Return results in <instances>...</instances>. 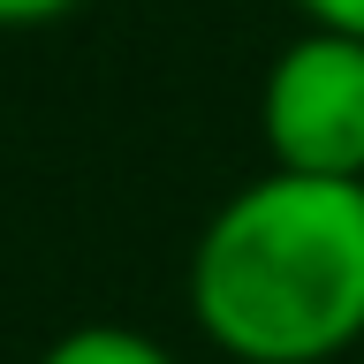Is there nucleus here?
Here are the masks:
<instances>
[{"mask_svg": "<svg viewBox=\"0 0 364 364\" xmlns=\"http://www.w3.org/2000/svg\"><path fill=\"white\" fill-rule=\"evenodd\" d=\"M84 0H0V31H46V23L76 16Z\"/></svg>", "mask_w": 364, "mask_h": 364, "instance_id": "obj_4", "label": "nucleus"}, {"mask_svg": "<svg viewBox=\"0 0 364 364\" xmlns=\"http://www.w3.org/2000/svg\"><path fill=\"white\" fill-rule=\"evenodd\" d=\"M266 167L364 182V38L304 23L258 76Z\"/></svg>", "mask_w": 364, "mask_h": 364, "instance_id": "obj_2", "label": "nucleus"}, {"mask_svg": "<svg viewBox=\"0 0 364 364\" xmlns=\"http://www.w3.org/2000/svg\"><path fill=\"white\" fill-rule=\"evenodd\" d=\"M182 296L198 334L235 364H334L364 349V182H235L190 243Z\"/></svg>", "mask_w": 364, "mask_h": 364, "instance_id": "obj_1", "label": "nucleus"}, {"mask_svg": "<svg viewBox=\"0 0 364 364\" xmlns=\"http://www.w3.org/2000/svg\"><path fill=\"white\" fill-rule=\"evenodd\" d=\"M38 364H175V349L144 326H122V318H84L46 341Z\"/></svg>", "mask_w": 364, "mask_h": 364, "instance_id": "obj_3", "label": "nucleus"}, {"mask_svg": "<svg viewBox=\"0 0 364 364\" xmlns=\"http://www.w3.org/2000/svg\"><path fill=\"white\" fill-rule=\"evenodd\" d=\"M296 16L318 23V31H349V38H364V0H296Z\"/></svg>", "mask_w": 364, "mask_h": 364, "instance_id": "obj_5", "label": "nucleus"}]
</instances>
